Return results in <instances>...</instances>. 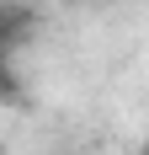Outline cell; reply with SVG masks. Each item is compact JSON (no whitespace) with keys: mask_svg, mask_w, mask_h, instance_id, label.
<instances>
[{"mask_svg":"<svg viewBox=\"0 0 149 155\" xmlns=\"http://www.w3.org/2000/svg\"><path fill=\"white\" fill-rule=\"evenodd\" d=\"M138 155H149V150H138Z\"/></svg>","mask_w":149,"mask_h":155,"instance_id":"1","label":"cell"}]
</instances>
